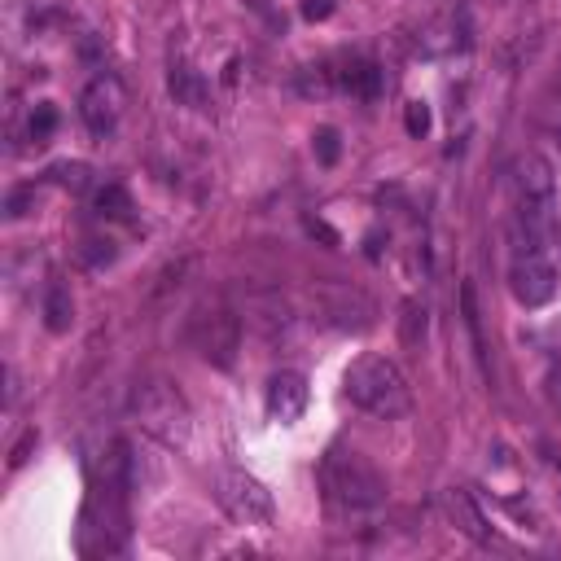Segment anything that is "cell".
Masks as SVG:
<instances>
[{
  "label": "cell",
  "mask_w": 561,
  "mask_h": 561,
  "mask_svg": "<svg viewBox=\"0 0 561 561\" xmlns=\"http://www.w3.org/2000/svg\"><path fill=\"white\" fill-rule=\"evenodd\" d=\"M342 386H347L351 404H356L360 412H369V417L395 421V417H404V412L412 408L408 377L399 373V364L386 360V356H360V360H351V369H347V377H342Z\"/></svg>",
  "instance_id": "6da1fadb"
},
{
  "label": "cell",
  "mask_w": 561,
  "mask_h": 561,
  "mask_svg": "<svg viewBox=\"0 0 561 561\" xmlns=\"http://www.w3.org/2000/svg\"><path fill=\"white\" fill-rule=\"evenodd\" d=\"M132 417L141 421L145 434H154L158 443L167 448H185L189 434H193V412L189 399L180 395V386H171L167 377H141L128 395Z\"/></svg>",
  "instance_id": "7a4b0ae2"
},
{
  "label": "cell",
  "mask_w": 561,
  "mask_h": 561,
  "mask_svg": "<svg viewBox=\"0 0 561 561\" xmlns=\"http://www.w3.org/2000/svg\"><path fill=\"white\" fill-rule=\"evenodd\" d=\"M320 483H325V496L342 509H377L386 500V478L377 474V465L369 456H360L351 448H334L325 456Z\"/></svg>",
  "instance_id": "3957f363"
},
{
  "label": "cell",
  "mask_w": 561,
  "mask_h": 561,
  "mask_svg": "<svg viewBox=\"0 0 561 561\" xmlns=\"http://www.w3.org/2000/svg\"><path fill=\"white\" fill-rule=\"evenodd\" d=\"M189 342L211 369H233L237 351H242V316L228 312L224 303H206L189 325Z\"/></svg>",
  "instance_id": "277c9868"
},
{
  "label": "cell",
  "mask_w": 561,
  "mask_h": 561,
  "mask_svg": "<svg viewBox=\"0 0 561 561\" xmlns=\"http://www.w3.org/2000/svg\"><path fill=\"white\" fill-rule=\"evenodd\" d=\"M215 500H220V509L228 518L242 526H268L272 513H277L272 491L255 474H246V469H220L215 474Z\"/></svg>",
  "instance_id": "5b68a950"
},
{
  "label": "cell",
  "mask_w": 561,
  "mask_h": 561,
  "mask_svg": "<svg viewBox=\"0 0 561 561\" xmlns=\"http://www.w3.org/2000/svg\"><path fill=\"white\" fill-rule=\"evenodd\" d=\"M312 299L320 307V316L329 320L334 329H369L377 307L364 290H356V285H342V281H329V285H316Z\"/></svg>",
  "instance_id": "8992f818"
},
{
  "label": "cell",
  "mask_w": 561,
  "mask_h": 561,
  "mask_svg": "<svg viewBox=\"0 0 561 561\" xmlns=\"http://www.w3.org/2000/svg\"><path fill=\"white\" fill-rule=\"evenodd\" d=\"M509 290L522 307H540L557 294V272L540 250H526V255H513V268H509Z\"/></svg>",
  "instance_id": "52a82bcc"
},
{
  "label": "cell",
  "mask_w": 561,
  "mask_h": 561,
  "mask_svg": "<svg viewBox=\"0 0 561 561\" xmlns=\"http://www.w3.org/2000/svg\"><path fill=\"white\" fill-rule=\"evenodd\" d=\"M123 84H119V75H110V71H101L97 79H88V88L79 93V114H84V123L93 132H110L114 123H119V114H123Z\"/></svg>",
  "instance_id": "ba28073f"
},
{
  "label": "cell",
  "mask_w": 561,
  "mask_h": 561,
  "mask_svg": "<svg viewBox=\"0 0 561 561\" xmlns=\"http://www.w3.org/2000/svg\"><path fill=\"white\" fill-rule=\"evenodd\" d=\"M469 44V27H465V14H439L430 22H421L417 31V53L426 57H448L456 49Z\"/></svg>",
  "instance_id": "9c48e42d"
},
{
  "label": "cell",
  "mask_w": 561,
  "mask_h": 561,
  "mask_svg": "<svg viewBox=\"0 0 561 561\" xmlns=\"http://www.w3.org/2000/svg\"><path fill=\"white\" fill-rule=\"evenodd\" d=\"M513 189H518V206L553 202V167L540 154H522L513 163Z\"/></svg>",
  "instance_id": "30bf717a"
},
{
  "label": "cell",
  "mask_w": 561,
  "mask_h": 561,
  "mask_svg": "<svg viewBox=\"0 0 561 561\" xmlns=\"http://www.w3.org/2000/svg\"><path fill=\"white\" fill-rule=\"evenodd\" d=\"M443 513H448V522L465 535V540L491 544V526H487L483 509L474 505V496H469L465 487H448V491H443Z\"/></svg>",
  "instance_id": "8fae6325"
},
{
  "label": "cell",
  "mask_w": 561,
  "mask_h": 561,
  "mask_svg": "<svg viewBox=\"0 0 561 561\" xmlns=\"http://www.w3.org/2000/svg\"><path fill=\"white\" fill-rule=\"evenodd\" d=\"M307 408V382L303 373H272L268 382V417L272 421H299Z\"/></svg>",
  "instance_id": "7c38bea8"
},
{
  "label": "cell",
  "mask_w": 561,
  "mask_h": 561,
  "mask_svg": "<svg viewBox=\"0 0 561 561\" xmlns=\"http://www.w3.org/2000/svg\"><path fill=\"white\" fill-rule=\"evenodd\" d=\"M44 325H49V334H66L75 325V299L62 281H53L44 294Z\"/></svg>",
  "instance_id": "4fadbf2b"
},
{
  "label": "cell",
  "mask_w": 561,
  "mask_h": 561,
  "mask_svg": "<svg viewBox=\"0 0 561 561\" xmlns=\"http://www.w3.org/2000/svg\"><path fill=\"white\" fill-rule=\"evenodd\" d=\"M426 334H430V307L421 299H408L399 307V342H404V347H421Z\"/></svg>",
  "instance_id": "5bb4252c"
},
{
  "label": "cell",
  "mask_w": 561,
  "mask_h": 561,
  "mask_svg": "<svg viewBox=\"0 0 561 561\" xmlns=\"http://www.w3.org/2000/svg\"><path fill=\"white\" fill-rule=\"evenodd\" d=\"M167 84H171V97H176L180 106H189V110L206 106V84L198 79V71H189V66H171Z\"/></svg>",
  "instance_id": "9a60e30c"
},
{
  "label": "cell",
  "mask_w": 561,
  "mask_h": 561,
  "mask_svg": "<svg viewBox=\"0 0 561 561\" xmlns=\"http://www.w3.org/2000/svg\"><path fill=\"white\" fill-rule=\"evenodd\" d=\"M338 84L356 97H377L382 93V71L373 62H351L347 71H338Z\"/></svg>",
  "instance_id": "2e32d148"
},
{
  "label": "cell",
  "mask_w": 561,
  "mask_h": 561,
  "mask_svg": "<svg viewBox=\"0 0 561 561\" xmlns=\"http://www.w3.org/2000/svg\"><path fill=\"white\" fill-rule=\"evenodd\" d=\"M461 312H465V329L478 347V360L487 369V342H483V320H478V303H474V285H461Z\"/></svg>",
  "instance_id": "e0dca14e"
},
{
  "label": "cell",
  "mask_w": 561,
  "mask_h": 561,
  "mask_svg": "<svg viewBox=\"0 0 561 561\" xmlns=\"http://www.w3.org/2000/svg\"><path fill=\"white\" fill-rule=\"evenodd\" d=\"M97 211L101 215H110V220H128V211H132V198L123 193L119 185H106L97 193Z\"/></svg>",
  "instance_id": "ac0fdd59"
},
{
  "label": "cell",
  "mask_w": 561,
  "mask_h": 561,
  "mask_svg": "<svg viewBox=\"0 0 561 561\" xmlns=\"http://www.w3.org/2000/svg\"><path fill=\"white\" fill-rule=\"evenodd\" d=\"M53 128H57V110L49 106V101H40V106L31 110V141L44 145L53 136Z\"/></svg>",
  "instance_id": "d6986e66"
},
{
  "label": "cell",
  "mask_w": 561,
  "mask_h": 561,
  "mask_svg": "<svg viewBox=\"0 0 561 561\" xmlns=\"http://www.w3.org/2000/svg\"><path fill=\"white\" fill-rule=\"evenodd\" d=\"M53 180L66 185L71 193H84L88 189V167L84 163H62V167H53Z\"/></svg>",
  "instance_id": "ffe728a7"
},
{
  "label": "cell",
  "mask_w": 561,
  "mask_h": 561,
  "mask_svg": "<svg viewBox=\"0 0 561 561\" xmlns=\"http://www.w3.org/2000/svg\"><path fill=\"white\" fill-rule=\"evenodd\" d=\"M299 88L307 97H325L329 93V71L325 66H307V71L299 75Z\"/></svg>",
  "instance_id": "44dd1931"
},
{
  "label": "cell",
  "mask_w": 561,
  "mask_h": 561,
  "mask_svg": "<svg viewBox=\"0 0 561 561\" xmlns=\"http://www.w3.org/2000/svg\"><path fill=\"white\" fill-rule=\"evenodd\" d=\"M338 150H342V145H338V132H334V128H320V132H316V158H320V163L334 167V163H338Z\"/></svg>",
  "instance_id": "7402d4cb"
},
{
  "label": "cell",
  "mask_w": 561,
  "mask_h": 561,
  "mask_svg": "<svg viewBox=\"0 0 561 561\" xmlns=\"http://www.w3.org/2000/svg\"><path fill=\"white\" fill-rule=\"evenodd\" d=\"M404 128H408V136H426V132H430V110L421 106V101H408V110H404Z\"/></svg>",
  "instance_id": "603a6c76"
},
{
  "label": "cell",
  "mask_w": 561,
  "mask_h": 561,
  "mask_svg": "<svg viewBox=\"0 0 561 561\" xmlns=\"http://www.w3.org/2000/svg\"><path fill=\"white\" fill-rule=\"evenodd\" d=\"M36 443H40V434H36V430L22 434V439L14 443V452H9V469H22V465H27V456L36 452Z\"/></svg>",
  "instance_id": "cb8c5ba5"
},
{
  "label": "cell",
  "mask_w": 561,
  "mask_h": 561,
  "mask_svg": "<svg viewBox=\"0 0 561 561\" xmlns=\"http://www.w3.org/2000/svg\"><path fill=\"white\" fill-rule=\"evenodd\" d=\"M334 9H338L334 0H303V18H307V22H325L329 14H334Z\"/></svg>",
  "instance_id": "d4e9b609"
},
{
  "label": "cell",
  "mask_w": 561,
  "mask_h": 561,
  "mask_svg": "<svg viewBox=\"0 0 561 561\" xmlns=\"http://www.w3.org/2000/svg\"><path fill=\"white\" fill-rule=\"evenodd\" d=\"M31 202H36V193H31V189H18V193H9L5 211L14 215V220H18V215H27V206H31Z\"/></svg>",
  "instance_id": "484cf974"
},
{
  "label": "cell",
  "mask_w": 561,
  "mask_h": 561,
  "mask_svg": "<svg viewBox=\"0 0 561 561\" xmlns=\"http://www.w3.org/2000/svg\"><path fill=\"white\" fill-rule=\"evenodd\" d=\"M307 233H312V237H325L329 246H338V233H334L329 224H320V220H307Z\"/></svg>",
  "instance_id": "4316f807"
},
{
  "label": "cell",
  "mask_w": 561,
  "mask_h": 561,
  "mask_svg": "<svg viewBox=\"0 0 561 561\" xmlns=\"http://www.w3.org/2000/svg\"><path fill=\"white\" fill-rule=\"evenodd\" d=\"M548 395H553V408H557V412H561V373H557V377H553V391H548Z\"/></svg>",
  "instance_id": "83f0119b"
}]
</instances>
